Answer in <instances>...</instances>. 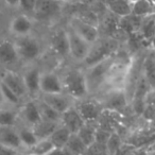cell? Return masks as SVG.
<instances>
[{
	"label": "cell",
	"instance_id": "obj_1",
	"mask_svg": "<svg viewBox=\"0 0 155 155\" xmlns=\"http://www.w3.org/2000/svg\"><path fill=\"white\" fill-rule=\"evenodd\" d=\"M61 78L63 81L64 93L73 98L75 101L88 97L89 91L84 70L71 68Z\"/></svg>",
	"mask_w": 155,
	"mask_h": 155
},
{
	"label": "cell",
	"instance_id": "obj_2",
	"mask_svg": "<svg viewBox=\"0 0 155 155\" xmlns=\"http://www.w3.org/2000/svg\"><path fill=\"white\" fill-rule=\"evenodd\" d=\"M114 61V54L99 63L85 67L84 73L86 78L89 95L102 91L105 84L108 71Z\"/></svg>",
	"mask_w": 155,
	"mask_h": 155
},
{
	"label": "cell",
	"instance_id": "obj_3",
	"mask_svg": "<svg viewBox=\"0 0 155 155\" xmlns=\"http://www.w3.org/2000/svg\"><path fill=\"white\" fill-rule=\"evenodd\" d=\"M118 41L112 37H99L91 45L89 53L84 61L85 66H91L112 56L118 50Z\"/></svg>",
	"mask_w": 155,
	"mask_h": 155
},
{
	"label": "cell",
	"instance_id": "obj_4",
	"mask_svg": "<svg viewBox=\"0 0 155 155\" xmlns=\"http://www.w3.org/2000/svg\"><path fill=\"white\" fill-rule=\"evenodd\" d=\"M146 54H142L141 52L134 54L132 56L131 64L129 66V69L125 74L124 82H123L122 91L124 94L125 98L127 100V103L130 105V102L133 97V94L135 91V88L139 82L140 78L142 75V62Z\"/></svg>",
	"mask_w": 155,
	"mask_h": 155
},
{
	"label": "cell",
	"instance_id": "obj_5",
	"mask_svg": "<svg viewBox=\"0 0 155 155\" xmlns=\"http://www.w3.org/2000/svg\"><path fill=\"white\" fill-rule=\"evenodd\" d=\"M14 44H15L19 60L22 62L31 63L41 58L43 48L38 39L32 36V34L16 37Z\"/></svg>",
	"mask_w": 155,
	"mask_h": 155
},
{
	"label": "cell",
	"instance_id": "obj_6",
	"mask_svg": "<svg viewBox=\"0 0 155 155\" xmlns=\"http://www.w3.org/2000/svg\"><path fill=\"white\" fill-rule=\"evenodd\" d=\"M67 37H68L69 45V56L72 58L77 62L83 63L86 60L87 55L91 50V44L80 36L74 32L71 28L66 29Z\"/></svg>",
	"mask_w": 155,
	"mask_h": 155
},
{
	"label": "cell",
	"instance_id": "obj_7",
	"mask_svg": "<svg viewBox=\"0 0 155 155\" xmlns=\"http://www.w3.org/2000/svg\"><path fill=\"white\" fill-rule=\"evenodd\" d=\"M75 108L81 115L84 122H96L99 120L103 112V105L100 100L96 99H84L77 100L74 103Z\"/></svg>",
	"mask_w": 155,
	"mask_h": 155
},
{
	"label": "cell",
	"instance_id": "obj_8",
	"mask_svg": "<svg viewBox=\"0 0 155 155\" xmlns=\"http://www.w3.org/2000/svg\"><path fill=\"white\" fill-rule=\"evenodd\" d=\"M18 117L24 124L31 127H35L37 123L41 122L43 119L37 99H29L22 102L18 108Z\"/></svg>",
	"mask_w": 155,
	"mask_h": 155
},
{
	"label": "cell",
	"instance_id": "obj_9",
	"mask_svg": "<svg viewBox=\"0 0 155 155\" xmlns=\"http://www.w3.org/2000/svg\"><path fill=\"white\" fill-rule=\"evenodd\" d=\"M64 1L60 0H36L33 15L38 20H49L61 13Z\"/></svg>",
	"mask_w": 155,
	"mask_h": 155
},
{
	"label": "cell",
	"instance_id": "obj_10",
	"mask_svg": "<svg viewBox=\"0 0 155 155\" xmlns=\"http://www.w3.org/2000/svg\"><path fill=\"white\" fill-rule=\"evenodd\" d=\"M68 27L91 45L100 37V32L97 26L84 21L77 16H72L70 18Z\"/></svg>",
	"mask_w": 155,
	"mask_h": 155
},
{
	"label": "cell",
	"instance_id": "obj_11",
	"mask_svg": "<svg viewBox=\"0 0 155 155\" xmlns=\"http://www.w3.org/2000/svg\"><path fill=\"white\" fill-rule=\"evenodd\" d=\"M39 96H41L39 98L45 103L54 108L60 114L66 112L68 108L73 106L75 103V100L64 91L58 94H41Z\"/></svg>",
	"mask_w": 155,
	"mask_h": 155
},
{
	"label": "cell",
	"instance_id": "obj_12",
	"mask_svg": "<svg viewBox=\"0 0 155 155\" xmlns=\"http://www.w3.org/2000/svg\"><path fill=\"white\" fill-rule=\"evenodd\" d=\"M150 93H152V91H151L147 81L144 80V78L141 75L135 88V91L133 94L131 102H130V106H132V108L136 114H142L144 112L147 105V99H148V96L150 95Z\"/></svg>",
	"mask_w": 155,
	"mask_h": 155
},
{
	"label": "cell",
	"instance_id": "obj_13",
	"mask_svg": "<svg viewBox=\"0 0 155 155\" xmlns=\"http://www.w3.org/2000/svg\"><path fill=\"white\" fill-rule=\"evenodd\" d=\"M0 81L5 83L10 89H12L22 100L27 96H29L26 88V85H25L24 82V78H22V74H20V73L16 72L14 70H11V69H8L0 77Z\"/></svg>",
	"mask_w": 155,
	"mask_h": 155
},
{
	"label": "cell",
	"instance_id": "obj_14",
	"mask_svg": "<svg viewBox=\"0 0 155 155\" xmlns=\"http://www.w3.org/2000/svg\"><path fill=\"white\" fill-rule=\"evenodd\" d=\"M39 89L41 94L63 93L64 87H63L62 78L54 71H41Z\"/></svg>",
	"mask_w": 155,
	"mask_h": 155
},
{
	"label": "cell",
	"instance_id": "obj_15",
	"mask_svg": "<svg viewBox=\"0 0 155 155\" xmlns=\"http://www.w3.org/2000/svg\"><path fill=\"white\" fill-rule=\"evenodd\" d=\"M103 97L104 98L100 100V102L103 105L104 110H120L129 105L122 89H106Z\"/></svg>",
	"mask_w": 155,
	"mask_h": 155
},
{
	"label": "cell",
	"instance_id": "obj_16",
	"mask_svg": "<svg viewBox=\"0 0 155 155\" xmlns=\"http://www.w3.org/2000/svg\"><path fill=\"white\" fill-rule=\"evenodd\" d=\"M34 28V21L27 14H19L12 18L9 25V31L15 37L30 35Z\"/></svg>",
	"mask_w": 155,
	"mask_h": 155
},
{
	"label": "cell",
	"instance_id": "obj_17",
	"mask_svg": "<svg viewBox=\"0 0 155 155\" xmlns=\"http://www.w3.org/2000/svg\"><path fill=\"white\" fill-rule=\"evenodd\" d=\"M50 47L52 51L60 58L69 56V45L66 30H56L53 32L50 38Z\"/></svg>",
	"mask_w": 155,
	"mask_h": 155
},
{
	"label": "cell",
	"instance_id": "obj_18",
	"mask_svg": "<svg viewBox=\"0 0 155 155\" xmlns=\"http://www.w3.org/2000/svg\"><path fill=\"white\" fill-rule=\"evenodd\" d=\"M84 123V120L82 119V117L79 114L74 105L68 108L61 116V124L64 125L71 134L78 133V131L81 129V127Z\"/></svg>",
	"mask_w": 155,
	"mask_h": 155
},
{
	"label": "cell",
	"instance_id": "obj_19",
	"mask_svg": "<svg viewBox=\"0 0 155 155\" xmlns=\"http://www.w3.org/2000/svg\"><path fill=\"white\" fill-rule=\"evenodd\" d=\"M19 61L14 41L8 39L0 41V65L5 67L13 66Z\"/></svg>",
	"mask_w": 155,
	"mask_h": 155
},
{
	"label": "cell",
	"instance_id": "obj_20",
	"mask_svg": "<svg viewBox=\"0 0 155 155\" xmlns=\"http://www.w3.org/2000/svg\"><path fill=\"white\" fill-rule=\"evenodd\" d=\"M41 71L38 67H30L22 73L24 82L29 96H36L41 94Z\"/></svg>",
	"mask_w": 155,
	"mask_h": 155
},
{
	"label": "cell",
	"instance_id": "obj_21",
	"mask_svg": "<svg viewBox=\"0 0 155 155\" xmlns=\"http://www.w3.org/2000/svg\"><path fill=\"white\" fill-rule=\"evenodd\" d=\"M0 143L14 149H17L19 151L24 150L21 142H20L19 136H18L16 125H14V127L0 125Z\"/></svg>",
	"mask_w": 155,
	"mask_h": 155
},
{
	"label": "cell",
	"instance_id": "obj_22",
	"mask_svg": "<svg viewBox=\"0 0 155 155\" xmlns=\"http://www.w3.org/2000/svg\"><path fill=\"white\" fill-rule=\"evenodd\" d=\"M106 10L118 17H123L132 13L134 0H103Z\"/></svg>",
	"mask_w": 155,
	"mask_h": 155
},
{
	"label": "cell",
	"instance_id": "obj_23",
	"mask_svg": "<svg viewBox=\"0 0 155 155\" xmlns=\"http://www.w3.org/2000/svg\"><path fill=\"white\" fill-rule=\"evenodd\" d=\"M142 77L150 86L151 91H155V56L151 51L146 54L142 62Z\"/></svg>",
	"mask_w": 155,
	"mask_h": 155
},
{
	"label": "cell",
	"instance_id": "obj_24",
	"mask_svg": "<svg viewBox=\"0 0 155 155\" xmlns=\"http://www.w3.org/2000/svg\"><path fill=\"white\" fill-rule=\"evenodd\" d=\"M142 19H143V17L134 15L132 13L127 16L120 17V19H119V28H120V31L124 33V34H127V36L133 34V33L138 32L140 26H141Z\"/></svg>",
	"mask_w": 155,
	"mask_h": 155
},
{
	"label": "cell",
	"instance_id": "obj_25",
	"mask_svg": "<svg viewBox=\"0 0 155 155\" xmlns=\"http://www.w3.org/2000/svg\"><path fill=\"white\" fill-rule=\"evenodd\" d=\"M137 33L143 39V41L147 44V46L150 48L151 41H152V38L155 34V14L143 17L141 26H140Z\"/></svg>",
	"mask_w": 155,
	"mask_h": 155
},
{
	"label": "cell",
	"instance_id": "obj_26",
	"mask_svg": "<svg viewBox=\"0 0 155 155\" xmlns=\"http://www.w3.org/2000/svg\"><path fill=\"white\" fill-rule=\"evenodd\" d=\"M18 132V136H19L20 142L22 144V148L24 150H29L31 149L37 141H38V138H37L35 132L33 131V129L31 127H28L26 124H16Z\"/></svg>",
	"mask_w": 155,
	"mask_h": 155
},
{
	"label": "cell",
	"instance_id": "obj_27",
	"mask_svg": "<svg viewBox=\"0 0 155 155\" xmlns=\"http://www.w3.org/2000/svg\"><path fill=\"white\" fill-rule=\"evenodd\" d=\"M99 123L98 121L96 122H85L81 127V129L78 131V136L82 139V141L86 144L87 147L91 144L96 139V133H97Z\"/></svg>",
	"mask_w": 155,
	"mask_h": 155
},
{
	"label": "cell",
	"instance_id": "obj_28",
	"mask_svg": "<svg viewBox=\"0 0 155 155\" xmlns=\"http://www.w3.org/2000/svg\"><path fill=\"white\" fill-rule=\"evenodd\" d=\"M64 149L69 155H84L87 146L82 141L78 134H71Z\"/></svg>",
	"mask_w": 155,
	"mask_h": 155
},
{
	"label": "cell",
	"instance_id": "obj_29",
	"mask_svg": "<svg viewBox=\"0 0 155 155\" xmlns=\"http://www.w3.org/2000/svg\"><path fill=\"white\" fill-rule=\"evenodd\" d=\"M70 135H71L70 132H69L64 125L60 124L54 130L53 133L48 137V139L52 142L54 148H64L65 144L68 141Z\"/></svg>",
	"mask_w": 155,
	"mask_h": 155
},
{
	"label": "cell",
	"instance_id": "obj_30",
	"mask_svg": "<svg viewBox=\"0 0 155 155\" xmlns=\"http://www.w3.org/2000/svg\"><path fill=\"white\" fill-rule=\"evenodd\" d=\"M19 121L18 117V110L11 106L0 108V125H10L14 127Z\"/></svg>",
	"mask_w": 155,
	"mask_h": 155
},
{
	"label": "cell",
	"instance_id": "obj_31",
	"mask_svg": "<svg viewBox=\"0 0 155 155\" xmlns=\"http://www.w3.org/2000/svg\"><path fill=\"white\" fill-rule=\"evenodd\" d=\"M37 102H38L39 110H41V119L43 120L50 121V122L61 123V116H62V114H60L54 108H52L47 103H45L41 98H37Z\"/></svg>",
	"mask_w": 155,
	"mask_h": 155
},
{
	"label": "cell",
	"instance_id": "obj_32",
	"mask_svg": "<svg viewBox=\"0 0 155 155\" xmlns=\"http://www.w3.org/2000/svg\"><path fill=\"white\" fill-rule=\"evenodd\" d=\"M132 14L141 17L155 14V10L149 0H134L132 7Z\"/></svg>",
	"mask_w": 155,
	"mask_h": 155
},
{
	"label": "cell",
	"instance_id": "obj_33",
	"mask_svg": "<svg viewBox=\"0 0 155 155\" xmlns=\"http://www.w3.org/2000/svg\"><path fill=\"white\" fill-rule=\"evenodd\" d=\"M61 123H55V122H50V121L41 120L39 123H37L35 127H33V131L35 132L37 138L38 139H45L48 138L56 127L60 125Z\"/></svg>",
	"mask_w": 155,
	"mask_h": 155
},
{
	"label": "cell",
	"instance_id": "obj_34",
	"mask_svg": "<svg viewBox=\"0 0 155 155\" xmlns=\"http://www.w3.org/2000/svg\"><path fill=\"white\" fill-rule=\"evenodd\" d=\"M0 89L1 93L5 98V101L7 103V105L11 106V107H16V106H20L22 103V99L19 98L12 89H10L5 83H2L0 81Z\"/></svg>",
	"mask_w": 155,
	"mask_h": 155
},
{
	"label": "cell",
	"instance_id": "obj_35",
	"mask_svg": "<svg viewBox=\"0 0 155 155\" xmlns=\"http://www.w3.org/2000/svg\"><path fill=\"white\" fill-rule=\"evenodd\" d=\"M123 143L121 137L116 133V132H113L110 134V138L106 141V147H107V150L110 152V155H116L119 151L121 150Z\"/></svg>",
	"mask_w": 155,
	"mask_h": 155
},
{
	"label": "cell",
	"instance_id": "obj_36",
	"mask_svg": "<svg viewBox=\"0 0 155 155\" xmlns=\"http://www.w3.org/2000/svg\"><path fill=\"white\" fill-rule=\"evenodd\" d=\"M54 148V146L52 144V142L50 141L48 138L45 139H38V141L34 144L31 149L27 151H31V152L35 153L37 155H45L47 154L49 151H51Z\"/></svg>",
	"mask_w": 155,
	"mask_h": 155
},
{
	"label": "cell",
	"instance_id": "obj_37",
	"mask_svg": "<svg viewBox=\"0 0 155 155\" xmlns=\"http://www.w3.org/2000/svg\"><path fill=\"white\" fill-rule=\"evenodd\" d=\"M84 155H110L106 143L99 141H94L87 147Z\"/></svg>",
	"mask_w": 155,
	"mask_h": 155
},
{
	"label": "cell",
	"instance_id": "obj_38",
	"mask_svg": "<svg viewBox=\"0 0 155 155\" xmlns=\"http://www.w3.org/2000/svg\"><path fill=\"white\" fill-rule=\"evenodd\" d=\"M35 5H36V0H19L18 2V8L25 13H33L34 11Z\"/></svg>",
	"mask_w": 155,
	"mask_h": 155
},
{
	"label": "cell",
	"instance_id": "obj_39",
	"mask_svg": "<svg viewBox=\"0 0 155 155\" xmlns=\"http://www.w3.org/2000/svg\"><path fill=\"white\" fill-rule=\"evenodd\" d=\"M21 151L0 143V155H20Z\"/></svg>",
	"mask_w": 155,
	"mask_h": 155
},
{
	"label": "cell",
	"instance_id": "obj_40",
	"mask_svg": "<svg viewBox=\"0 0 155 155\" xmlns=\"http://www.w3.org/2000/svg\"><path fill=\"white\" fill-rule=\"evenodd\" d=\"M45 155H69L64 148H53Z\"/></svg>",
	"mask_w": 155,
	"mask_h": 155
},
{
	"label": "cell",
	"instance_id": "obj_41",
	"mask_svg": "<svg viewBox=\"0 0 155 155\" xmlns=\"http://www.w3.org/2000/svg\"><path fill=\"white\" fill-rule=\"evenodd\" d=\"M3 1H5L9 7L18 8V2H19V0H3Z\"/></svg>",
	"mask_w": 155,
	"mask_h": 155
},
{
	"label": "cell",
	"instance_id": "obj_42",
	"mask_svg": "<svg viewBox=\"0 0 155 155\" xmlns=\"http://www.w3.org/2000/svg\"><path fill=\"white\" fill-rule=\"evenodd\" d=\"M7 105V103H5V98H3L2 96V93H1V89H0V108H2V107H5Z\"/></svg>",
	"mask_w": 155,
	"mask_h": 155
},
{
	"label": "cell",
	"instance_id": "obj_43",
	"mask_svg": "<svg viewBox=\"0 0 155 155\" xmlns=\"http://www.w3.org/2000/svg\"><path fill=\"white\" fill-rule=\"evenodd\" d=\"M150 48H151V50H155V34H154V36H153V38H152V41H151Z\"/></svg>",
	"mask_w": 155,
	"mask_h": 155
},
{
	"label": "cell",
	"instance_id": "obj_44",
	"mask_svg": "<svg viewBox=\"0 0 155 155\" xmlns=\"http://www.w3.org/2000/svg\"><path fill=\"white\" fill-rule=\"evenodd\" d=\"M22 155H37V154H35V153H33V152H31V151H27L25 154H22Z\"/></svg>",
	"mask_w": 155,
	"mask_h": 155
},
{
	"label": "cell",
	"instance_id": "obj_45",
	"mask_svg": "<svg viewBox=\"0 0 155 155\" xmlns=\"http://www.w3.org/2000/svg\"><path fill=\"white\" fill-rule=\"evenodd\" d=\"M152 52H153V54H154V56H155V50H152Z\"/></svg>",
	"mask_w": 155,
	"mask_h": 155
},
{
	"label": "cell",
	"instance_id": "obj_46",
	"mask_svg": "<svg viewBox=\"0 0 155 155\" xmlns=\"http://www.w3.org/2000/svg\"><path fill=\"white\" fill-rule=\"evenodd\" d=\"M60 1H64V2H66L67 0H60Z\"/></svg>",
	"mask_w": 155,
	"mask_h": 155
},
{
	"label": "cell",
	"instance_id": "obj_47",
	"mask_svg": "<svg viewBox=\"0 0 155 155\" xmlns=\"http://www.w3.org/2000/svg\"><path fill=\"white\" fill-rule=\"evenodd\" d=\"M1 1H3V0H0V2H1Z\"/></svg>",
	"mask_w": 155,
	"mask_h": 155
},
{
	"label": "cell",
	"instance_id": "obj_48",
	"mask_svg": "<svg viewBox=\"0 0 155 155\" xmlns=\"http://www.w3.org/2000/svg\"><path fill=\"white\" fill-rule=\"evenodd\" d=\"M20 155H22V154H20Z\"/></svg>",
	"mask_w": 155,
	"mask_h": 155
},
{
	"label": "cell",
	"instance_id": "obj_49",
	"mask_svg": "<svg viewBox=\"0 0 155 155\" xmlns=\"http://www.w3.org/2000/svg\"><path fill=\"white\" fill-rule=\"evenodd\" d=\"M67 1H68V0H67Z\"/></svg>",
	"mask_w": 155,
	"mask_h": 155
}]
</instances>
